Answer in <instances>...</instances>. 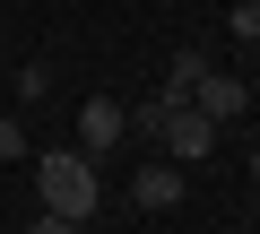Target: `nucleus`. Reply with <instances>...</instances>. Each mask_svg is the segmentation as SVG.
<instances>
[{"instance_id":"1a4fd4ad","label":"nucleus","mask_w":260,"mask_h":234,"mask_svg":"<svg viewBox=\"0 0 260 234\" xmlns=\"http://www.w3.org/2000/svg\"><path fill=\"white\" fill-rule=\"evenodd\" d=\"M26 234H70V217H52V208H44V217H35Z\"/></svg>"},{"instance_id":"0eeeda50","label":"nucleus","mask_w":260,"mask_h":234,"mask_svg":"<svg viewBox=\"0 0 260 234\" xmlns=\"http://www.w3.org/2000/svg\"><path fill=\"white\" fill-rule=\"evenodd\" d=\"M225 35L234 44H260V0H234V9H225Z\"/></svg>"},{"instance_id":"7ed1b4c3","label":"nucleus","mask_w":260,"mask_h":234,"mask_svg":"<svg viewBox=\"0 0 260 234\" xmlns=\"http://www.w3.org/2000/svg\"><path fill=\"white\" fill-rule=\"evenodd\" d=\"M121 139H130V104H121V95H87V113H78V148L104 156V148H121Z\"/></svg>"},{"instance_id":"6e6552de","label":"nucleus","mask_w":260,"mask_h":234,"mask_svg":"<svg viewBox=\"0 0 260 234\" xmlns=\"http://www.w3.org/2000/svg\"><path fill=\"white\" fill-rule=\"evenodd\" d=\"M0 165H26V130L18 122H0Z\"/></svg>"},{"instance_id":"9b49d317","label":"nucleus","mask_w":260,"mask_h":234,"mask_svg":"<svg viewBox=\"0 0 260 234\" xmlns=\"http://www.w3.org/2000/svg\"><path fill=\"white\" fill-rule=\"evenodd\" d=\"M251 225H260V191H251Z\"/></svg>"},{"instance_id":"39448f33","label":"nucleus","mask_w":260,"mask_h":234,"mask_svg":"<svg viewBox=\"0 0 260 234\" xmlns=\"http://www.w3.org/2000/svg\"><path fill=\"white\" fill-rule=\"evenodd\" d=\"M130 199H139V208H174L182 199V165L174 156H148L139 174H130Z\"/></svg>"},{"instance_id":"f257e3e1","label":"nucleus","mask_w":260,"mask_h":234,"mask_svg":"<svg viewBox=\"0 0 260 234\" xmlns=\"http://www.w3.org/2000/svg\"><path fill=\"white\" fill-rule=\"evenodd\" d=\"M35 182H44V208H52V217H70V225H87V217H95V199H104V182H95V156H87V148L44 156V165H35Z\"/></svg>"},{"instance_id":"9d476101","label":"nucleus","mask_w":260,"mask_h":234,"mask_svg":"<svg viewBox=\"0 0 260 234\" xmlns=\"http://www.w3.org/2000/svg\"><path fill=\"white\" fill-rule=\"evenodd\" d=\"M251 191H260V148H251Z\"/></svg>"},{"instance_id":"20e7f679","label":"nucleus","mask_w":260,"mask_h":234,"mask_svg":"<svg viewBox=\"0 0 260 234\" xmlns=\"http://www.w3.org/2000/svg\"><path fill=\"white\" fill-rule=\"evenodd\" d=\"M191 104H200V113H208V122L225 130V122H243V113H251V87H243V78H225V70L208 61V78L191 87Z\"/></svg>"},{"instance_id":"423d86ee","label":"nucleus","mask_w":260,"mask_h":234,"mask_svg":"<svg viewBox=\"0 0 260 234\" xmlns=\"http://www.w3.org/2000/svg\"><path fill=\"white\" fill-rule=\"evenodd\" d=\"M200 78H208V52H200V44H182V52L165 61V87H156V95H165V104H182Z\"/></svg>"},{"instance_id":"f03ea898","label":"nucleus","mask_w":260,"mask_h":234,"mask_svg":"<svg viewBox=\"0 0 260 234\" xmlns=\"http://www.w3.org/2000/svg\"><path fill=\"white\" fill-rule=\"evenodd\" d=\"M156 148H165L174 165H200V156L217 148V122H208V113L182 95V104H165V122H156Z\"/></svg>"}]
</instances>
